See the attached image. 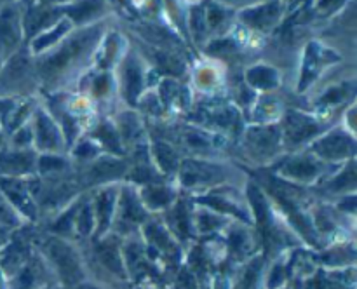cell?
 Here are the masks:
<instances>
[{"mask_svg":"<svg viewBox=\"0 0 357 289\" xmlns=\"http://www.w3.org/2000/svg\"><path fill=\"white\" fill-rule=\"evenodd\" d=\"M190 24H192V31H194L195 38H197V40H202L206 30H208V24H206L204 3H202V6H195L194 9L190 10Z\"/></svg>","mask_w":357,"mask_h":289,"instance_id":"f35d334b","label":"cell"},{"mask_svg":"<svg viewBox=\"0 0 357 289\" xmlns=\"http://www.w3.org/2000/svg\"><path fill=\"white\" fill-rule=\"evenodd\" d=\"M101 30L103 28L96 24V26L82 28L77 33L66 37L63 44H59V47L47 58L42 59L38 65L42 79L47 84H56L70 72H73L77 66L82 65V61H86L89 52L100 40Z\"/></svg>","mask_w":357,"mask_h":289,"instance_id":"6da1fadb","label":"cell"},{"mask_svg":"<svg viewBox=\"0 0 357 289\" xmlns=\"http://www.w3.org/2000/svg\"><path fill=\"white\" fill-rule=\"evenodd\" d=\"M94 232H96V219H94L93 204L86 198H79L73 216V233L79 239H89L94 237Z\"/></svg>","mask_w":357,"mask_h":289,"instance_id":"83f0119b","label":"cell"},{"mask_svg":"<svg viewBox=\"0 0 357 289\" xmlns=\"http://www.w3.org/2000/svg\"><path fill=\"white\" fill-rule=\"evenodd\" d=\"M110 87H112L110 75H108V73H101V75H98L96 80L93 82V94L98 97L107 96V94L110 93Z\"/></svg>","mask_w":357,"mask_h":289,"instance_id":"ab89813d","label":"cell"},{"mask_svg":"<svg viewBox=\"0 0 357 289\" xmlns=\"http://www.w3.org/2000/svg\"><path fill=\"white\" fill-rule=\"evenodd\" d=\"M166 228L178 242H188L195 235L194 214L187 202L176 198V202L169 209H166Z\"/></svg>","mask_w":357,"mask_h":289,"instance_id":"e0dca14e","label":"cell"},{"mask_svg":"<svg viewBox=\"0 0 357 289\" xmlns=\"http://www.w3.org/2000/svg\"><path fill=\"white\" fill-rule=\"evenodd\" d=\"M38 253L47 261L59 286L65 289H73L77 284L87 281L82 256L68 239L49 233L38 240Z\"/></svg>","mask_w":357,"mask_h":289,"instance_id":"7a4b0ae2","label":"cell"},{"mask_svg":"<svg viewBox=\"0 0 357 289\" xmlns=\"http://www.w3.org/2000/svg\"><path fill=\"white\" fill-rule=\"evenodd\" d=\"M94 258L115 279H119V281H128L121 237L110 232L105 237L94 239Z\"/></svg>","mask_w":357,"mask_h":289,"instance_id":"4fadbf2b","label":"cell"},{"mask_svg":"<svg viewBox=\"0 0 357 289\" xmlns=\"http://www.w3.org/2000/svg\"><path fill=\"white\" fill-rule=\"evenodd\" d=\"M149 219V211L139 201V195L132 185H124L119 188L117 208H115L114 223H112V233L122 235H135Z\"/></svg>","mask_w":357,"mask_h":289,"instance_id":"5b68a950","label":"cell"},{"mask_svg":"<svg viewBox=\"0 0 357 289\" xmlns=\"http://www.w3.org/2000/svg\"><path fill=\"white\" fill-rule=\"evenodd\" d=\"M31 134H33V150L37 153H61L68 146L59 125L44 108L35 111Z\"/></svg>","mask_w":357,"mask_h":289,"instance_id":"30bf717a","label":"cell"},{"mask_svg":"<svg viewBox=\"0 0 357 289\" xmlns=\"http://www.w3.org/2000/svg\"><path fill=\"white\" fill-rule=\"evenodd\" d=\"M227 226V218L225 216L218 214V212L211 211L208 208L197 209V212L194 214V228L195 233H201V235H211V233L220 232L222 228Z\"/></svg>","mask_w":357,"mask_h":289,"instance_id":"f546056e","label":"cell"},{"mask_svg":"<svg viewBox=\"0 0 357 289\" xmlns=\"http://www.w3.org/2000/svg\"><path fill=\"white\" fill-rule=\"evenodd\" d=\"M37 157L33 148H10L0 153V176L33 178L37 176Z\"/></svg>","mask_w":357,"mask_h":289,"instance_id":"9a60e30c","label":"cell"},{"mask_svg":"<svg viewBox=\"0 0 357 289\" xmlns=\"http://www.w3.org/2000/svg\"><path fill=\"white\" fill-rule=\"evenodd\" d=\"M93 141H96V145L100 146L101 152H107V155L121 157L124 155V143H122L121 136H119L117 127L112 122L103 120L98 122L93 129V134L89 136Z\"/></svg>","mask_w":357,"mask_h":289,"instance_id":"603a6c76","label":"cell"},{"mask_svg":"<svg viewBox=\"0 0 357 289\" xmlns=\"http://www.w3.org/2000/svg\"><path fill=\"white\" fill-rule=\"evenodd\" d=\"M192 118L197 120V124L206 125L208 129H215V131L234 132L237 127H241L239 110L232 104L225 103L204 104L195 110Z\"/></svg>","mask_w":357,"mask_h":289,"instance_id":"5bb4252c","label":"cell"},{"mask_svg":"<svg viewBox=\"0 0 357 289\" xmlns=\"http://www.w3.org/2000/svg\"><path fill=\"white\" fill-rule=\"evenodd\" d=\"M31 247L28 246L24 240L14 239L3 247V251L0 253V270L6 274V277H13L21 267L28 261V258L31 256Z\"/></svg>","mask_w":357,"mask_h":289,"instance_id":"7402d4cb","label":"cell"},{"mask_svg":"<svg viewBox=\"0 0 357 289\" xmlns=\"http://www.w3.org/2000/svg\"><path fill=\"white\" fill-rule=\"evenodd\" d=\"M139 201L145 205L146 211H162L169 209L176 202L178 195L171 187L164 183H150L143 185L138 192Z\"/></svg>","mask_w":357,"mask_h":289,"instance_id":"ffe728a7","label":"cell"},{"mask_svg":"<svg viewBox=\"0 0 357 289\" xmlns=\"http://www.w3.org/2000/svg\"><path fill=\"white\" fill-rule=\"evenodd\" d=\"M117 198L119 188L114 187V185H105L91 198L94 219H96V232H94L93 239H100V237H105L107 233H110L115 216V208H117Z\"/></svg>","mask_w":357,"mask_h":289,"instance_id":"2e32d148","label":"cell"},{"mask_svg":"<svg viewBox=\"0 0 357 289\" xmlns=\"http://www.w3.org/2000/svg\"><path fill=\"white\" fill-rule=\"evenodd\" d=\"M281 16V3L279 2H268L264 6L257 7V9H248L241 14V19L248 24V26L258 28V30H267V28L274 26Z\"/></svg>","mask_w":357,"mask_h":289,"instance_id":"d4e9b609","label":"cell"},{"mask_svg":"<svg viewBox=\"0 0 357 289\" xmlns=\"http://www.w3.org/2000/svg\"><path fill=\"white\" fill-rule=\"evenodd\" d=\"M279 129H281L282 146L295 152L300 146L310 145L314 139L319 138L326 129V124L319 122L312 115L303 114V111L289 110L286 111L282 125Z\"/></svg>","mask_w":357,"mask_h":289,"instance_id":"52a82bcc","label":"cell"},{"mask_svg":"<svg viewBox=\"0 0 357 289\" xmlns=\"http://www.w3.org/2000/svg\"><path fill=\"white\" fill-rule=\"evenodd\" d=\"M176 139L183 148L192 150L195 157L202 159V155H209L213 150L218 148L222 134H211V132L195 127V125H187L178 132Z\"/></svg>","mask_w":357,"mask_h":289,"instance_id":"ac0fdd59","label":"cell"},{"mask_svg":"<svg viewBox=\"0 0 357 289\" xmlns=\"http://www.w3.org/2000/svg\"><path fill=\"white\" fill-rule=\"evenodd\" d=\"M159 100L160 103H162V107L187 110L190 97H188L187 89H185L180 82H176V80L173 79H166L160 84Z\"/></svg>","mask_w":357,"mask_h":289,"instance_id":"f1b7e54d","label":"cell"},{"mask_svg":"<svg viewBox=\"0 0 357 289\" xmlns=\"http://www.w3.org/2000/svg\"><path fill=\"white\" fill-rule=\"evenodd\" d=\"M23 221L24 219L17 214L16 209L10 205V202L0 190V225L6 226V228H17V226L23 225Z\"/></svg>","mask_w":357,"mask_h":289,"instance_id":"e575fe53","label":"cell"},{"mask_svg":"<svg viewBox=\"0 0 357 289\" xmlns=\"http://www.w3.org/2000/svg\"><path fill=\"white\" fill-rule=\"evenodd\" d=\"M129 169V164L121 157L114 155H100L91 162H86L79 181H82L84 187H96V185H110L112 181L119 178H126Z\"/></svg>","mask_w":357,"mask_h":289,"instance_id":"8fae6325","label":"cell"},{"mask_svg":"<svg viewBox=\"0 0 357 289\" xmlns=\"http://www.w3.org/2000/svg\"><path fill=\"white\" fill-rule=\"evenodd\" d=\"M354 94V82L349 84H340V86H335L331 89H328L326 93L321 96V100L317 101L323 107H330V104H338L342 101H345L347 97H352Z\"/></svg>","mask_w":357,"mask_h":289,"instance_id":"836d02e7","label":"cell"},{"mask_svg":"<svg viewBox=\"0 0 357 289\" xmlns=\"http://www.w3.org/2000/svg\"><path fill=\"white\" fill-rule=\"evenodd\" d=\"M149 150L153 164H155V167L164 174V176L178 173L181 157L180 150H178V146L174 145L173 141H169V139L166 138H153Z\"/></svg>","mask_w":357,"mask_h":289,"instance_id":"d6986e66","label":"cell"},{"mask_svg":"<svg viewBox=\"0 0 357 289\" xmlns=\"http://www.w3.org/2000/svg\"><path fill=\"white\" fill-rule=\"evenodd\" d=\"M342 3V0H319V3H317V7H319L321 10H330V9H335V7H338Z\"/></svg>","mask_w":357,"mask_h":289,"instance_id":"60d3db41","label":"cell"},{"mask_svg":"<svg viewBox=\"0 0 357 289\" xmlns=\"http://www.w3.org/2000/svg\"><path fill=\"white\" fill-rule=\"evenodd\" d=\"M40 289H65L63 286H58V284H51V286H45V288H40Z\"/></svg>","mask_w":357,"mask_h":289,"instance_id":"f6af8a7d","label":"cell"},{"mask_svg":"<svg viewBox=\"0 0 357 289\" xmlns=\"http://www.w3.org/2000/svg\"><path fill=\"white\" fill-rule=\"evenodd\" d=\"M195 202L202 208H208L218 214L225 216V218L232 216L241 223H251L250 208H248L250 204L241 197L239 190H236V188H227L220 185L218 188L206 190V194L195 198Z\"/></svg>","mask_w":357,"mask_h":289,"instance_id":"ba28073f","label":"cell"},{"mask_svg":"<svg viewBox=\"0 0 357 289\" xmlns=\"http://www.w3.org/2000/svg\"><path fill=\"white\" fill-rule=\"evenodd\" d=\"M117 127L119 136H121L122 143L126 145H142L145 143V132H143V124L139 117L132 111H122L117 118Z\"/></svg>","mask_w":357,"mask_h":289,"instance_id":"484cf974","label":"cell"},{"mask_svg":"<svg viewBox=\"0 0 357 289\" xmlns=\"http://www.w3.org/2000/svg\"><path fill=\"white\" fill-rule=\"evenodd\" d=\"M243 152L255 164H267L281 153L282 139L279 125L260 124L248 127L243 134Z\"/></svg>","mask_w":357,"mask_h":289,"instance_id":"8992f818","label":"cell"},{"mask_svg":"<svg viewBox=\"0 0 357 289\" xmlns=\"http://www.w3.org/2000/svg\"><path fill=\"white\" fill-rule=\"evenodd\" d=\"M246 80L260 91H271L279 86L278 70L267 65H257L246 72Z\"/></svg>","mask_w":357,"mask_h":289,"instance_id":"4dcf8cb0","label":"cell"},{"mask_svg":"<svg viewBox=\"0 0 357 289\" xmlns=\"http://www.w3.org/2000/svg\"><path fill=\"white\" fill-rule=\"evenodd\" d=\"M204 13H206V24H208V28H211V30H216V28H220L222 24H225L227 17H229L227 9H223L222 6H218V3L215 2L206 3Z\"/></svg>","mask_w":357,"mask_h":289,"instance_id":"8d00e7d4","label":"cell"},{"mask_svg":"<svg viewBox=\"0 0 357 289\" xmlns=\"http://www.w3.org/2000/svg\"><path fill=\"white\" fill-rule=\"evenodd\" d=\"M7 230H9V228H6V226L0 225V246H2V244L7 240V233H6Z\"/></svg>","mask_w":357,"mask_h":289,"instance_id":"ee69618b","label":"cell"},{"mask_svg":"<svg viewBox=\"0 0 357 289\" xmlns=\"http://www.w3.org/2000/svg\"><path fill=\"white\" fill-rule=\"evenodd\" d=\"M229 242H230V251H234L237 258H244L248 256L246 249L251 247V235L246 232V228L237 232V230H230L229 235Z\"/></svg>","mask_w":357,"mask_h":289,"instance_id":"74e56055","label":"cell"},{"mask_svg":"<svg viewBox=\"0 0 357 289\" xmlns=\"http://www.w3.org/2000/svg\"><path fill=\"white\" fill-rule=\"evenodd\" d=\"M105 10L103 0H75L61 7V13L75 23H87Z\"/></svg>","mask_w":357,"mask_h":289,"instance_id":"4316f807","label":"cell"},{"mask_svg":"<svg viewBox=\"0 0 357 289\" xmlns=\"http://www.w3.org/2000/svg\"><path fill=\"white\" fill-rule=\"evenodd\" d=\"M52 275L54 274L49 268L47 261L37 251V253H31L26 263L13 277L7 279V286H9V289H40L45 286L56 284L52 281Z\"/></svg>","mask_w":357,"mask_h":289,"instance_id":"7c38bea8","label":"cell"},{"mask_svg":"<svg viewBox=\"0 0 357 289\" xmlns=\"http://www.w3.org/2000/svg\"><path fill=\"white\" fill-rule=\"evenodd\" d=\"M0 289H9V286H7V277L2 270H0Z\"/></svg>","mask_w":357,"mask_h":289,"instance_id":"7bdbcfd3","label":"cell"},{"mask_svg":"<svg viewBox=\"0 0 357 289\" xmlns=\"http://www.w3.org/2000/svg\"><path fill=\"white\" fill-rule=\"evenodd\" d=\"M333 167V166H331ZM330 171V166L324 162H321L317 157H314L312 153H291V155L286 157L282 162H279V166H275V173L279 176H282L284 180L296 181V183H314V181L321 180V178L326 176V173Z\"/></svg>","mask_w":357,"mask_h":289,"instance_id":"9c48e42d","label":"cell"},{"mask_svg":"<svg viewBox=\"0 0 357 289\" xmlns=\"http://www.w3.org/2000/svg\"><path fill=\"white\" fill-rule=\"evenodd\" d=\"M310 153L328 164V166H340L345 160L354 159L356 138L354 132L345 127H333L319 138L310 143Z\"/></svg>","mask_w":357,"mask_h":289,"instance_id":"277c9868","label":"cell"},{"mask_svg":"<svg viewBox=\"0 0 357 289\" xmlns=\"http://www.w3.org/2000/svg\"><path fill=\"white\" fill-rule=\"evenodd\" d=\"M152 58L155 61V66L164 73H169V75L180 77L185 72V65L178 56H174L173 52L164 51V49H155L152 52Z\"/></svg>","mask_w":357,"mask_h":289,"instance_id":"d6a6232c","label":"cell"},{"mask_svg":"<svg viewBox=\"0 0 357 289\" xmlns=\"http://www.w3.org/2000/svg\"><path fill=\"white\" fill-rule=\"evenodd\" d=\"M178 181L188 190H211L232 178V169L223 162L208 159H183L178 167Z\"/></svg>","mask_w":357,"mask_h":289,"instance_id":"3957f363","label":"cell"},{"mask_svg":"<svg viewBox=\"0 0 357 289\" xmlns=\"http://www.w3.org/2000/svg\"><path fill=\"white\" fill-rule=\"evenodd\" d=\"M73 289H108V288H103V286H100V284H94V282L84 281V282H80V284H77Z\"/></svg>","mask_w":357,"mask_h":289,"instance_id":"b9f144b4","label":"cell"},{"mask_svg":"<svg viewBox=\"0 0 357 289\" xmlns=\"http://www.w3.org/2000/svg\"><path fill=\"white\" fill-rule=\"evenodd\" d=\"M321 190H324L326 194H335V195H349L354 194L356 190V164L354 159L349 160L345 164V167L338 169L333 176L324 178L323 183L319 185Z\"/></svg>","mask_w":357,"mask_h":289,"instance_id":"cb8c5ba5","label":"cell"},{"mask_svg":"<svg viewBox=\"0 0 357 289\" xmlns=\"http://www.w3.org/2000/svg\"><path fill=\"white\" fill-rule=\"evenodd\" d=\"M122 96L129 104L138 101L143 91V68L135 56H128L122 63Z\"/></svg>","mask_w":357,"mask_h":289,"instance_id":"44dd1931","label":"cell"},{"mask_svg":"<svg viewBox=\"0 0 357 289\" xmlns=\"http://www.w3.org/2000/svg\"><path fill=\"white\" fill-rule=\"evenodd\" d=\"M70 28H72V21H70L68 17H66V19H59L58 23H54V26H52L51 30L42 33L40 37H37L33 42H31V49H33V52L44 51V49H47L49 45L56 44V42H59L61 38H65V35L68 33Z\"/></svg>","mask_w":357,"mask_h":289,"instance_id":"1f68e13d","label":"cell"},{"mask_svg":"<svg viewBox=\"0 0 357 289\" xmlns=\"http://www.w3.org/2000/svg\"><path fill=\"white\" fill-rule=\"evenodd\" d=\"M73 155H75V159L82 160V162H91V160H94L96 157L103 155V152H101L100 146L96 145V141L87 138V139H80V141H77L75 150H73Z\"/></svg>","mask_w":357,"mask_h":289,"instance_id":"d590c367","label":"cell"}]
</instances>
